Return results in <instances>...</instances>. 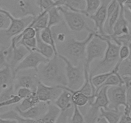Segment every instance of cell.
<instances>
[{
    "mask_svg": "<svg viewBox=\"0 0 131 123\" xmlns=\"http://www.w3.org/2000/svg\"><path fill=\"white\" fill-rule=\"evenodd\" d=\"M37 74L40 81L47 85H67L65 62L58 55H54L47 62L40 64Z\"/></svg>",
    "mask_w": 131,
    "mask_h": 123,
    "instance_id": "1",
    "label": "cell"
},
{
    "mask_svg": "<svg viewBox=\"0 0 131 123\" xmlns=\"http://www.w3.org/2000/svg\"><path fill=\"white\" fill-rule=\"evenodd\" d=\"M95 33V31L90 32L82 40L75 39L74 37H67L66 40L61 44L60 51H59L58 53L65 56L74 65L84 64L87 45L92 39Z\"/></svg>",
    "mask_w": 131,
    "mask_h": 123,
    "instance_id": "2",
    "label": "cell"
},
{
    "mask_svg": "<svg viewBox=\"0 0 131 123\" xmlns=\"http://www.w3.org/2000/svg\"><path fill=\"white\" fill-rule=\"evenodd\" d=\"M0 7L17 18L37 16L40 12L37 0H0Z\"/></svg>",
    "mask_w": 131,
    "mask_h": 123,
    "instance_id": "3",
    "label": "cell"
},
{
    "mask_svg": "<svg viewBox=\"0 0 131 123\" xmlns=\"http://www.w3.org/2000/svg\"><path fill=\"white\" fill-rule=\"evenodd\" d=\"M100 35L106 40L107 43V48L103 58L99 61L97 66L94 69H90L91 77L94 76L95 73H97V74L110 71L115 67V65L120 60L119 50L121 46L112 42L110 39L105 37L104 35Z\"/></svg>",
    "mask_w": 131,
    "mask_h": 123,
    "instance_id": "4",
    "label": "cell"
},
{
    "mask_svg": "<svg viewBox=\"0 0 131 123\" xmlns=\"http://www.w3.org/2000/svg\"><path fill=\"white\" fill-rule=\"evenodd\" d=\"M106 48L107 43L106 40L95 32L92 39L87 45L84 67L90 70L91 65L94 60L103 58Z\"/></svg>",
    "mask_w": 131,
    "mask_h": 123,
    "instance_id": "5",
    "label": "cell"
},
{
    "mask_svg": "<svg viewBox=\"0 0 131 123\" xmlns=\"http://www.w3.org/2000/svg\"><path fill=\"white\" fill-rule=\"evenodd\" d=\"M58 7L65 24L71 32H80L84 30L89 33L94 32V30L90 28L83 14L70 10L63 6Z\"/></svg>",
    "mask_w": 131,
    "mask_h": 123,
    "instance_id": "6",
    "label": "cell"
},
{
    "mask_svg": "<svg viewBox=\"0 0 131 123\" xmlns=\"http://www.w3.org/2000/svg\"><path fill=\"white\" fill-rule=\"evenodd\" d=\"M58 56L63 60L65 64L67 88L72 90L79 89L84 82V64L74 65L65 56L59 53Z\"/></svg>",
    "mask_w": 131,
    "mask_h": 123,
    "instance_id": "7",
    "label": "cell"
},
{
    "mask_svg": "<svg viewBox=\"0 0 131 123\" xmlns=\"http://www.w3.org/2000/svg\"><path fill=\"white\" fill-rule=\"evenodd\" d=\"M108 88L105 87L98 90L94 101L88 105L89 108L84 115L86 123H95L99 117L101 108H108L110 105L107 94Z\"/></svg>",
    "mask_w": 131,
    "mask_h": 123,
    "instance_id": "8",
    "label": "cell"
},
{
    "mask_svg": "<svg viewBox=\"0 0 131 123\" xmlns=\"http://www.w3.org/2000/svg\"><path fill=\"white\" fill-rule=\"evenodd\" d=\"M0 12L5 14L10 20V24L8 28L5 29H3V32L5 36L10 40H12V38L15 36L21 33L24 29L28 26H29L34 18L32 16H28L22 18L15 17L10 12L6 11L5 9L1 8V7H0Z\"/></svg>",
    "mask_w": 131,
    "mask_h": 123,
    "instance_id": "9",
    "label": "cell"
},
{
    "mask_svg": "<svg viewBox=\"0 0 131 123\" xmlns=\"http://www.w3.org/2000/svg\"><path fill=\"white\" fill-rule=\"evenodd\" d=\"M110 105L108 108L115 111H120V106H127V87L125 84L110 87L107 89Z\"/></svg>",
    "mask_w": 131,
    "mask_h": 123,
    "instance_id": "10",
    "label": "cell"
},
{
    "mask_svg": "<svg viewBox=\"0 0 131 123\" xmlns=\"http://www.w3.org/2000/svg\"><path fill=\"white\" fill-rule=\"evenodd\" d=\"M39 82L37 70H33L30 73L24 72V70L19 72L14 78V86L15 92L21 87L29 88L35 92L37 90Z\"/></svg>",
    "mask_w": 131,
    "mask_h": 123,
    "instance_id": "11",
    "label": "cell"
},
{
    "mask_svg": "<svg viewBox=\"0 0 131 123\" xmlns=\"http://www.w3.org/2000/svg\"><path fill=\"white\" fill-rule=\"evenodd\" d=\"M48 60L38 52L30 51L15 69L13 73L14 78L16 74L22 70H35L37 71L39 65L47 62Z\"/></svg>",
    "mask_w": 131,
    "mask_h": 123,
    "instance_id": "12",
    "label": "cell"
},
{
    "mask_svg": "<svg viewBox=\"0 0 131 123\" xmlns=\"http://www.w3.org/2000/svg\"><path fill=\"white\" fill-rule=\"evenodd\" d=\"M61 86H49L40 81L36 93L40 102H54L63 91Z\"/></svg>",
    "mask_w": 131,
    "mask_h": 123,
    "instance_id": "13",
    "label": "cell"
},
{
    "mask_svg": "<svg viewBox=\"0 0 131 123\" xmlns=\"http://www.w3.org/2000/svg\"><path fill=\"white\" fill-rule=\"evenodd\" d=\"M111 1V0H101L102 3L96 12L86 17L94 23L95 32L101 35L106 34L104 32V26L107 19V5Z\"/></svg>",
    "mask_w": 131,
    "mask_h": 123,
    "instance_id": "14",
    "label": "cell"
},
{
    "mask_svg": "<svg viewBox=\"0 0 131 123\" xmlns=\"http://www.w3.org/2000/svg\"><path fill=\"white\" fill-rule=\"evenodd\" d=\"M131 33L129 23L127 20L125 15V7L124 5H120V15L115 23L113 29V33L110 35L111 37H118L120 36L129 35Z\"/></svg>",
    "mask_w": 131,
    "mask_h": 123,
    "instance_id": "15",
    "label": "cell"
},
{
    "mask_svg": "<svg viewBox=\"0 0 131 123\" xmlns=\"http://www.w3.org/2000/svg\"><path fill=\"white\" fill-rule=\"evenodd\" d=\"M48 104L49 102H40L36 106L24 111L19 110L16 107L15 108V110L19 113V115L26 119L36 120V119H40L46 114L48 108Z\"/></svg>",
    "mask_w": 131,
    "mask_h": 123,
    "instance_id": "16",
    "label": "cell"
},
{
    "mask_svg": "<svg viewBox=\"0 0 131 123\" xmlns=\"http://www.w3.org/2000/svg\"><path fill=\"white\" fill-rule=\"evenodd\" d=\"M62 88L63 89L62 92L53 103H54L61 111H64L71 108L72 106H73V103L72 102V94L66 88Z\"/></svg>",
    "mask_w": 131,
    "mask_h": 123,
    "instance_id": "17",
    "label": "cell"
},
{
    "mask_svg": "<svg viewBox=\"0 0 131 123\" xmlns=\"http://www.w3.org/2000/svg\"><path fill=\"white\" fill-rule=\"evenodd\" d=\"M37 31V33L36 38H37V46L35 51L38 52V53L42 55L43 57L48 59V60L52 58L54 56V55H56L53 47L50 45L43 42L40 37V31Z\"/></svg>",
    "mask_w": 131,
    "mask_h": 123,
    "instance_id": "18",
    "label": "cell"
},
{
    "mask_svg": "<svg viewBox=\"0 0 131 123\" xmlns=\"http://www.w3.org/2000/svg\"><path fill=\"white\" fill-rule=\"evenodd\" d=\"M120 62H121V61L119 60V61L117 63V64L115 65V67H114L112 70H110V71L95 74L94 76L91 77V82H92L93 87H95L97 90L99 89L100 87L104 84V83L107 80V79L110 76L112 75L114 73H116L118 72V68Z\"/></svg>",
    "mask_w": 131,
    "mask_h": 123,
    "instance_id": "19",
    "label": "cell"
},
{
    "mask_svg": "<svg viewBox=\"0 0 131 123\" xmlns=\"http://www.w3.org/2000/svg\"><path fill=\"white\" fill-rule=\"evenodd\" d=\"M14 81V74L10 67L6 66L0 70V92L12 85Z\"/></svg>",
    "mask_w": 131,
    "mask_h": 123,
    "instance_id": "20",
    "label": "cell"
},
{
    "mask_svg": "<svg viewBox=\"0 0 131 123\" xmlns=\"http://www.w3.org/2000/svg\"><path fill=\"white\" fill-rule=\"evenodd\" d=\"M61 112V110L54 103L49 102L47 111L41 119H43L45 123H56Z\"/></svg>",
    "mask_w": 131,
    "mask_h": 123,
    "instance_id": "21",
    "label": "cell"
},
{
    "mask_svg": "<svg viewBox=\"0 0 131 123\" xmlns=\"http://www.w3.org/2000/svg\"><path fill=\"white\" fill-rule=\"evenodd\" d=\"M49 15L47 12H40L33 18V20L29 24L30 26L35 28L36 30L41 31L48 26Z\"/></svg>",
    "mask_w": 131,
    "mask_h": 123,
    "instance_id": "22",
    "label": "cell"
},
{
    "mask_svg": "<svg viewBox=\"0 0 131 123\" xmlns=\"http://www.w3.org/2000/svg\"><path fill=\"white\" fill-rule=\"evenodd\" d=\"M62 88H66L68 90L70 91L72 94V102L73 105H75L79 107H83L86 105H88L89 102L90 101L91 97L86 96L82 92H79L77 90H72L67 88V86H61Z\"/></svg>",
    "mask_w": 131,
    "mask_h": 123,
    "instance_id": "23",
    "label": "cell"
},
{
    "mask_svg": "<svg viewBox=\"0 0 131 123\" xmlns=\"http://www.w3.org/2000/svg\"><path fill=\"white\" fill-rule=\"evenodd\" d=\"M124 112L115 111L110 108H101L99 117H104L108 123H118L121 119Z\"/></svg>",
    "mask_w": 131,
    "mask_h": 123,
    "instance_id": "24",
    "label": "cell"
},
{
    "mask_svg": "<svg viewBox=\"0 0 131 123\" xmlns=\"http://www.w3.org/2000/svg\"><path fill=\"white\" fill-rule=\"evenodd\" d=\"M40 102V101L38 99L36 91H35V92H32V94L29 97L21 100L20 103L15 107L19 109V110H21V111H26L28 109L38 105Z\"/></svg>",
    "mask_w": 131,
    "mask_h": 123,
    "instance_id": "25",
    "label": "cell"
},
{
    "mask_svg": "<svg viewBox=\"0 0 131 123\" xmlns=\"http://www.w3.org/2000/svg\"><path fill=\"white\" fill-rule=\"evenodd\" d=\"M40 38L43 42L50 45V46L53 47L56 55H58L56 41L55 40L51 28L47 27V28L40 31Z\"/></svg>",
    "mask_w": 131,
    "mask_h": 123,
    "instance_id": "26",
    "label": "cell"
},
{
    "mask_svg": "<svg viewBox=\"0 0 131 123\" xmlns=\"http://www.w3.org/2000/svg\"><path fill=\"white\" fill-rule=\"evenodd\" d=\"M61 6H63L72 11L81 13L86 10V0H63Z\"/></svg>",
    "mask_w": 131,
    "mask_h": 123,
    "instance_id": "27",
    "label": "cell"
},
{
    "mask_svg": "<svg viewBox=\"0 0 131 123\" xmlns=\"http://www.w3.org/2000/svg\"><path fill=\"white\" fill-rule=\"evenodd\" d=\"M0 117L2 119L15 120L17 123H33L34 120L23 117L21 115H19V113L15 110H10L6 112L0 114Z\"/></svg>",
    "mask_w": 131,
    "mask_h": 123,
    "instance_id": "28",
    "label": "cell"
},
{
    "mask_svg": "<svg viewBox=\"0 0 131 123\" xmlns=\"http://www.w3.org/2000/svg\"><path fill=\"white\" fill-rule=\"evenodd\" d=\"M48 15L49 23L47 27L49 28H52V27L61 23L62 20H63L58 6H54V7L52 8L51 10H49Z\"/></svg>",
    "mask_w": 131,
    "mask_h": 123,
    "instance_id": "29",
    "label": "cell"
},
{
    "mask_svg": "<svg viewBox=\"0 0 131 123\" xmlns=\"http://www.w3.org/2000/svg\"><path fill=\"white\" fill-rule=\"evenodd\" d=\"M124 84H125V82H124V78L118 74V73H116L110 76L107 78V80L104 83V84L100 87V88L105 87H113V86L121 85Z\"/></svg>",
    "mask_w": 131,
    "mask_h": 123,
    "instance_id": "30",
    "label": "cell"
},
{
    "mask_svg": "<svg viewBox=\"0 0 131 123\" xmlns=\"http://www.w3.org/2000/svg\"><path fill=\"white\" fill-rule=\"evenodd\" d=\"M118 73L122 78H131V55L128 58L120 62Z\"/></svg>",
    "mask_w": 131,
    "mask_h": 123,
    "instance_id": "31",
    "label": "cell"
},
{
    "mask_svg": "<svg viewBox=\"0 0 131 123\" xmlns=\"http://www.w3.org/2000/svg\"><path fill=\"white\" fill-rule=\"evenodd\" d=\"M86 10L81 12V14H83L85 17L95 14L99 8L101 6V0H86Z\"/></svg>",
    "mask_w": 131,
    "mask_h": 123,
    "instance_id": "32",
    "label": "cell"
},
{
    "mask_svg": "<svg viewBox=\"0 0 131 123\" xmlns=\"http://www.w3.org/2000/svg\"><path fill=\"white\" fill-rule=\"evenodd\" d=\"M69 123H86L79 106L73 105L72 114L69 119Z\"/></svg>",
    "mask_w": 131,
    "mask_h": 123,
    "instance_id": "33",
    "label": "cell"
},
{
    "mask_svg": "<svg viewBox=\"0 0 131 123\" xmlns=\"http://www.w3.org/2000/svg\"><path fill=\"white\" fill-rule=\"evenodd\" d=\"M14 84L7 88L6 89L3 90L0 92V102L3 101H8L14 97L16 95Z\"/></svg>",
    "mask_w": 131,
    "mask_h": 123,
    "instance_id": "34",
    "label": "cell"
},
{
    "mask_svg": "<svg viewBox=\"0 0 131 123\" xmlns=\"http://www.w3.org/2000/svg\"><path fill=\"white\" fill-rule=\"evenodd\" d=\"M17 46H23L25 47L28 51H35L37 49V38H31V39L27 40H20L17 44Z\"/></svg>",
    "mask_w": 131,
    "mask_h": 123,
    "instance_id": "35",
    "label": "cell"
},
{
    "mask_svg": "<svg viewBox=\"0 0 131 123\" xmlns=\"http://www.w3.org/2000/svg\"><path fill=\"white\" fill-rule=\"evenodd\" d=\"M131 45V44H130ZM130 45H122L119 50V58L120 61L128 58L131 55Z\"/></svg>",
    "mask_w": 131,
    "mask_h": 123,
    "instance_id": "36",
    "label": "cell"
},
{
    "mask_svg": "<svg viewBox=\"0 0 131 123\" xmlns=\"http://www.w3.org/2000/svg\"><path fill=\"white\" fill-rule=\"evenodd\" d=\"M131 110V87H127V106L124 109V115L129 117V111Z\"/></svg>",
    "mask_w": 131,
    "mask_h": 123,
    "instance_id": "37",
    "label": "cell"
},
{
    "mask_svg": "<svg viewBox=\"0 0 131 123\" xmlns=\"http://www.w3.org/2000/svg\"><path fill=\"white\" fill-rule=\"evenodd\" d=\"M33 92V91H32L29 88H25V87H21V88H19L16 91V95L18 97H20V99L23 100L24 99L29 97Z\"/></svg>",
    "mask_w": 131,
    "mask_h": 123,
    "instance_id": "38",
    "label": "cell"
},
{
    "mask_svg": "<svg viewBox=\"0 0 131 123\" xmlns=\"http://www.w3.org/2000/svg\"><path fill=\"white\" fill-rule=\"evenodd\" d=\"M10 24V19L5 14L0 12V30L8 28Z\"/></svg>",
    "mask_w": 131,
    "mask_h": 123,
    "instance_id": "39",
    "label": "cell"
},
{
    "mask_svg": "<svg viewBox=\"0 0 131 123\" xmlns=\"http://www.w3.org/2000/svg\"><path fill=\"white\" fill-rule=\"evenodd\" d=\"M71 108L69 109L66 111H61L56 123H69V115H70V111H71Z\"/></svg>",
    "mask_w": 131,
    "mask_h": 123,
    "instance_id": "40",
    "label": "cell"
},
{
    "mask_svg": "<svg viewBox=\"0 0 131 123\" xmlns=\"http://www.w3.org/2000/svg\"><path fill=\"white\" fill-rule=\"evenodd\" d=\"M6 66L8 65L5 55V49H0V70Z\"/></svg>",
    "mask_w": 131,
    "mask_h": 123,
    "instance_id": "41",
    "label": "cell"
},
{
    "mask_svg": "<svg viewBox=\"0 0 131 123\" xmlns=\"http://www.w3.org/2000/svg\"><path fill=\"white\" fill-rule=\"evenodd\" d=\"M67 36L66 35L65 33H63V32H61V33H59L58 34H57L56 37V40L57 42H58L59 43H63L65 40H66V38Z\"/></svg>",
    "mask_w": 131,
    "mask_h": 123,
    "instance_id": "42",
    "label": "cell"
},
{
    "mask_svg": "<svg viewBox=\"0 0 131 123\" xmlns=\"http://www.w3.org/2000/svg\"><path fill=\"white\" fill-rule=\"evenodd\" d=\"M125 7V6H124ZM125 17H126L127 20H128L129 23V25L131 26V14L130 12L125 7Z\"/></svg>",
    "mask_w": 131,
    "mask_h": 123,
    "instance_id": "43",
    "label": "cell"
},
{
    "mask_svg": "<svg viewBox=\"0 0 131 123\" xmlns=\"http://www.w3.org/2000/svg\"><path fill=\"white\" fill-rule=\"evenodd\" d=\"M118 123H131V121L129 120V119L128 117H127L125 115H124L123 114L122 117L121 119L119 121Z\"/></svg>",
    "mask_w": 131,
    "mask_h": 123,
    "instance_id": "44",
    "label": "cell"
},
{
    "mask_svg": "<svg viewBox=\"0 0 131 123\" xmlns=\"http://www.w3.org/2000/svg\"><path fill=\"white\" fill-rule=\"evenodd\" d=\"M0 123H17V122L14 120H8L0 117Z\"/></svg>",
    "mask_w": 131,
    "mask_h": 123,
    "instance_id": "45",
    "label": "cell"
},
{
    "mask_svg": "<svg viewBox=\"0 0 131 123\" xmlns=\"http://www.w3.org/2000/svg\"><path fill=\"white\" fill-rule=\"evenodd\" d=\"M95 123H108V122L106 120L104 117H99L97 119V122Z\"/></svg>",
    "mask_w": 131,
    "mask_h": 123,
    "instance_id": "46",
    "label": "cell"
},
{
    "mask_svg": "<svg viewBox=\"0 0 131 123\" xmlns=\"http://www.w3.org/2000/svg\"><path fill=\"white\" fill-rule=\"evenodd\" d=\"M33 123H45V122L43 121V120L42 119H36V120H33Z\"/></svg>",
    "mask_w": 131,
    "mask_h": 123,
    "instance_id": "47",
    "label": "cell"
},
{
    "mask_svg": "<svg viewBox=\"0 0 131 123\" xmlns=\"http://www.w3.org/2000/svg\"><path fill=\"white\" fill-rule=\"evenodd\" d=\"M116 1L118 3V4L120 5H124L125 2L127 1V0H116Z\"/></svg>",
    "mask_w": 131,
    "mask_h": 123,
    "instance_id": "48",
    "label": "cell"
},
{
    "mask_svg": "<svg viewBox=\"0 0 131 123\" xmlns=\"http://www.w3.org/2000/svg\"><path fill=\"white\" fill-rule=\"evenodd\" d=\"M53 1L56 3L58 6H61V2H62L63 0H53Z\"/></svg>",
    "mask_w": 131,
    "mask_h": 123,
    "instance_id": "49",
    "label": "cell"
},
{
    "mask_svg": "<svg viewBox=\"0 0 131 123\" xmlns=\"http://www.w3.org/2000/svg\"><path fill=\"white\" fill-rule=\"evenodd\" d=\"M131 5V0H127V1L125 2L124 6H129V5Z\"/></svg>",
    "mask_w": 131,
    "mask_h": 123,
    "instance_id": "50",
    "label": "cell"
},
{
    "mask_svg": "<svg viewBox=\"0 0 131 123\" xmlns=\"http://www.w3.org/2000/svg\"><path fill=\"white\" fill-rule=\"evenodd\" d=\"M125 8H126L128 10H129V12H130V14H131V5H129V6H125Z\"/></svg>",
    "mask_w": 131,
    "mask_h": 123,
    "instance_id": "51",
    "label": "cell"
},
{
    "mask_svg": "<svg viewBox=\"0 0 131 123\" xmlns=\"http://www.w3.org/2000/svg\"><path fill=\"white\" fill-rule=\"evenodd\" d=\"M128 118L129 119V120L131 121V110H130V111H129V117H128Z\"/></svg>",
    "mask_w": 131,
    "mask_h": 123,
    "instance_id": "52",
    "label": "cell"
},
{
    "mask_svg": "<svg viewBox=\"0 0 131 123\" xmlns=\"http://www.w3.org/2000/svg\"><path fill=\"white\" fill-rule=\"evenodd\" d=\"M15 1H23V0H15Z\"/></svg>",
    "mask_w": 131,
    "mask_h": 123,
    "instance_id": "53",
    "label": "cell"
},
{
    "mask_svg": "<svg viewBox=\"0 0 131 123\" xmlns=\"http://www.w3.org/2000/svg\"><path fill=\"white\" fill-rule=\"evenodd\" d=\"M130 47H131V45H130Z\"/></svg>",
    "mask_w": 131,
    "mask_h": 123,
    "instance_id": "54",
    "label": "cell"
},
{
    "mask_svg": "<svg viewBox=\"0 0 131 123\" xmlns=\"http://www.w3.org/2000/svg\"></svg>",
    "mask_w": 131,
    "mask_h": 123,
    "instance_id": "55",
    "label": "cell"
}]
</instances>
